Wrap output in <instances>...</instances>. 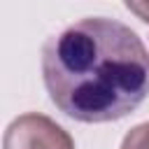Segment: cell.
Returning a JSON list of instances; mask_svg holds the SVG:
<instances>
[{
	"mask_svg": "<svg viewBox=\"0 0 149 149\" xmlns=\"http://www.w3.org/2000/svg\"><path fill=\"white\" fill-rule=\"evenodd\" d=\"M42 79L65 116L81 123L119 121L149 95V54L126 23L91 16L47 40Z\"/></svg>",
	"mask_w": 149,
	"mask_h": 149,
	"instance_id": "obj_1",
	"label": "cell"
},
{
	"mask_svg": "<svg viewBox=\"0 0 149 149\" xmlns=\"http://www.w3.org/2000/svg\"><path fill=\"white\" fill-rule=\"evenodd\" d=\"M2 149H74V140L54 119L28 112L7 126Z\"/></svg>",
	"mask_w": 149,
	"mask_h": 149,
	"instance_id": "obj_2",
	"label": "cell"
},
{
	"mask_svg": "<svg viewBox=\"0 0 149 149\" xmlns=\"http://www.w3.org/2000/svg\"><path fill=\"white\" fill-rule=\"evenodd\" d=\"M121 149H149V121L130 128L121 142Z\"/></svg>",
	"mask_w": 149,
	"mask_h": 149,
	"instance_id": "obj_3",
	"label": "cell"
}]
</instances>
